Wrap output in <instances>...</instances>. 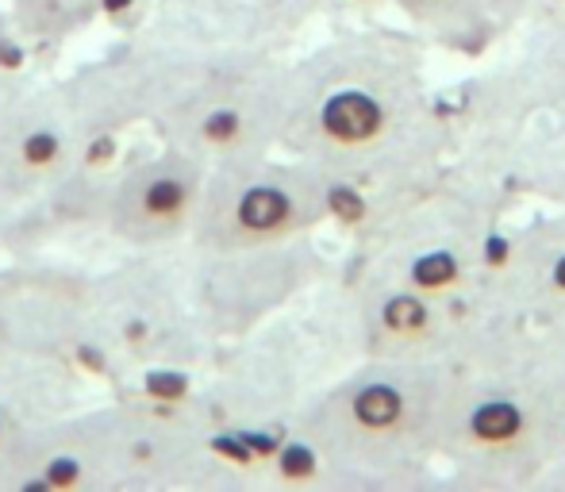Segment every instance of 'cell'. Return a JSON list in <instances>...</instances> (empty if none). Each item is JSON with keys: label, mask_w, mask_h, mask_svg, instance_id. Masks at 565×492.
Instances as JSON below:
<instances>
[{"label": "cell", "mask_w": 565, "mask_h": 492, "mask_svg": "<svg viewBox=\"0 0 565 492\" xmlns=\"http://www.w3.org/2000/svg\"><path fill=\"white\" fill-rule=\"evenodd\" d=\"M435 139L416 39L347 35L285 66L277 150L365 189L419 170Z\"/></svg>", "instance_id": "obj_1"}, {"label": "cell", "mask_w": 565, "mask_h": 492, "mask_svg": "<svg viewBox=\"0 0 565 492\" xmlns=\"http://www.w3.org/2000/svg\"><path fill=\"white\" fill-rule=\"evenodd\" d=\"M565 377L554 354L481 343L458 362L439 458L484 485H523L558 466Z\"/></svg>", "instance_id": "obj_2"}, {"label": "cell", "mask_w": 565, "mask_h": 492, "mask_svg": "<svg viewBox=\"0 0 565 492\" xmlns=\"http://www.w3.org/2000/svg\"><path fill=\"white\" fill-rule=\"evenodd\" d=\"M150 43L147 124L162 147L220 165L277 150L285 113V62L243 46Z\"/></svg>", "instance_id": "obj_3"}, {"label": "cell", "mask_w": 565, "mask_h": 492, "mask_svg": "<svg viewBox=\"0 0 565 492\" xmlns=\"http://www.w3.org/2000/svg\"><path fill=\"white\" fill-rule=\"evenodd\" d=\"M458 359H370L308 404V431L331 466L393 473L439 458Z\"/></svg>", "instance_id": "obj_4"}, {"label": "cell", "mask_w": 565, "mask_h": 492, "mask_svg": "<svg viewBox=\"0 0 565 492\" xmlns=\"http://www.w3.org/2000/svg\"><path fill=\"white\" fill-rule=\"evenodd\" d=\"M323 220V173L312 162L274 158L266 150L209 165L189 243L204 258L277 250L300 243Z\"/></svg>", "instance_id": "obj_5"}, {"label": "cell", "mask_w": 565, "mask_h": 492, "mask_svg": "<svg viewBox=\"0 0 565 492\" xmlns=\"http://www.w3.org/2000/svg\"><path fill=\"white\" fill-rule=\"evenodd\" d=\"M209 165L178 147L124 165L100 189L97 227L135 250H158L189 239L201 212Z\"/></svg>", "instance_id": "obj_6"}, {"label": "cell", "mask_w": 565, "mask_h": 492, "mask_svg": "<svg viewBox=\"0 0 565 492\" xmlns=\"http://www.w3.org/2000/svg\"><path fill=\"white\" fill-rule=\"evenodd\" d=\"M82 162L77 131L62 93H12L0 100V216H15Z\"/></svg>", "instance_id": "obj_7"}, {"label": "cell", "mask_w": 565, "mask_h": 492, "mask_svg": "<svg viewBox=\"0 0 565 492\" xmlns=\"http://www.w3.org/2000/svg\"><path fill=\"white\" fill-rule=\"evenodd\" d=\"M328 0H158L150 39L185 46L274 51L300 35Z\"/></svg>", "instance_id": "obj_8"}, {"label": "cell", "mask_w": 565, "mask_h": 492, "mask_svg": "<svg viewBox=\"0 0 565 492\" xmlns=\"http://www.w3.org/2000/svg\"><path fill=\"white\" fill-rule=\"evenodd\" d=\"M362 335L370 359H439L461 346L447 300L424 297L396 277H373L365 285Z\"/></svg>", "instance_id": "obj_9"}, {"label": "cell", "mask_w": 565, "mask_h": 492, "mask_svg": "<svg viewBox=\"0 0 565 492\" xmlns=\"http://www.w3.org/2000/svg\"><path fill=\"white\" fill-rule=\"evenodd\" d=\"M401 15L454 54H484L527 15L531 0H393Z\"/></svg>", "instance_id": "obj_10"}, {"label": "cell", "mask_w": 565, "mask_h": 492, "mask_svg": "<svg viewBox=\"0 0 565 492\" xmlns=\"http://www.w3.org/2000/svg\"><path fill=\"white\" fill-rule=\"evenodd\" d=\"M266 470L269 481L281 489H316L328 485V470H335V466L308 431H289L281 447L274 450Z\"/></svg>", "instance_id": "obj_11"}, {"label": "cell", "mask_w": 565, "mask_h": 492, "mask_svg": "<svg viewBox=\"0 0 565 492\" xmlns=\"http://www.w3.org/2000/svg\"><path fill=\"white\" fill-rule=\"evenodd\" d=\"M97 8L100 0H20L12 20L28 39H62L74 35Z\"/></svg>", "instance_id": "obj_12"}, {"label": "cell", "mask_w": 565, "mask_h": 492, "mask_svg": "<svg viewBox=\"0 0 565 492\" xmlns=\"http://www.w3.org/2000/svg\"><path fill=\"white\" fill-rule=\"evenodd\" d=\"M546 74H551L554 93H558L562 105H565V23L554 28L551 43H546Z\"/></svg>", "instance_id": "obj_13"}, {"label": "cell", "mask_w": 565, "mask_h": 492, "mask_svg": "<svg viewBox=\"0 0 565 492\" xmlns=\"http://www.w3.org/2000/svg\"><path fill=\"white\" fill-rule=\"evenodd\" d=\"M8 343H12V323H8V312H4V304H0V359H4Z\"/></svg>", "instance_id": "obj_14"}]
</instances>
